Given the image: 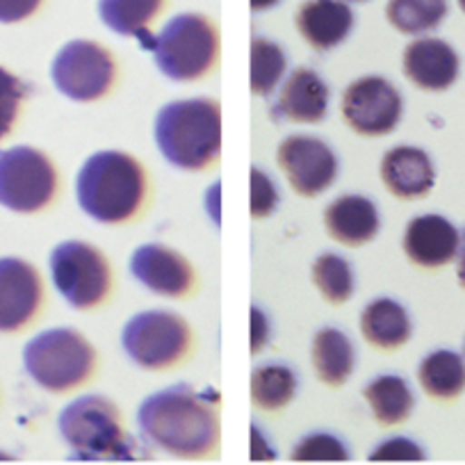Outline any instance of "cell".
<instances>
[{"label":"cell","mask_w":465,"mask_h":465,"mask_svg":"<svg viewBox=\"0 0 465 465\" xmlns=\"http://www.w3.org/2000/svg\"><path fill=\"white\" fill-rule=\"evenodd\" d=\"M326 232L342 247L359 249L372 242L381 231L377 203L363 194H342L324 210Z\"/></svg>","instance_id":"obj_18"},{"label":"cell","mask_w":465,"mask_h":465,"mask_svg":"<svg viewBox=\"0 0 465 465\" xmlns=\"http://www.w3.org/2000/svg\"><path fill=\"white\" fill-rule=\"evenodd\" d=\"M276 163L288 178V185L306 199L324 194L335 183L340 169L338 155L324 140L302 133L281 142Z\"/></svg>","instance_id":"obj_12"},{"label":"cell","mask_w":465,"mask_h":465,"mask_svg":"<svg viewBox=\"0 0 465 465\" xmlns=\"http://www.w3.org/2000/svg\"><path fill=\"white\" fill-rule=\"evenodd\" d=\"M149 194L146 169L126 151H96L75 176V199L94 222L119 226L144 208Z\"/></svg>","instance_id":"obj_2"},{"label":"cell","mask_w":465,"mask_h":465,"mask_svg":"<svg viewBox=\"0 0 465 465\" xmlns=\"http://www.w3.org/2000/svg\"><path fill=\"white\" fill-rule=\"evenodd\" d=\"M311 361L324 386L338 388L349 381L356 368V347L344 331L324 326L312 335Z\"/></svg>","instance_id":"obj_21"},{"label":"cell","mask_w":465,"mask_h":465,"mask_svg":"<svg viewBox=\"0 0 465 465\" xmlns=\"http://www.w3.org/2000/svg\"><path fill=\"white\" fill-rule=\"evenodd\" d=\"M164 0H98V16L114 35L137 37L142 46H149L153 35L149 25L163 10Z\"/></svg>","instance_id":"obj_24"},{"label":"cell","mask_w":465,"mask_h":465,"mask_svg":"<svg viewBox=\"0 0 465 465\" xmlns=\"http://www.w3.org/2000/svg\"><path fill=\"white\" fill-rule=\"evenodd\" d=\"M57 194V169L33 146L0 151V205L12 213H39Z\"/></svg>","instance_id":"obj_9"},{"label":"cell","mask_w":465,"mask_h":465,"mask_svg":"<svg viewBox=\"0 0 465 465\" xmlns=\"http://www.w3.org/2000/svg\"><path fill=\"white\" fill-rule=\"evenodd\" d=\"M401 244L413 265L438 270L459 258L460 232L442 214H420L406 223Z\"/></svg>","instance_id":"obj_15"},{"label":"cell","mask_w":465,"mask_h":465,"mask_svg":"<svg viewBox=\"0 0 465 465\" xmlns=\"http://www.w3.org/2000/svg\"><path fill=\"white\" fill-rule=\"evenodd\" d=\"M460 60L454 48L438 37H420L404 51V74L424 92H445L456 83Z\"/></svg>","instance_id":"obj_16"},{"label":"cell","mask_w":465,"mask_h":465,"mask_svg":"<svg viewBox=\"0 0 465 465\" xmlns=\"http://www.w3.org/2000/svg\"><path fill=\"white\" fill-rule=\"evenodd\" d=\"M379 173L386 190L404 201L422 199L436 185V167L418 146H392L383 155Z\"/></svg>","instance_id":"obj_19"},{"label":"cell","mask_w":465,"mask_h":465,"mask_svg":"<svg viewBox=\"0 0 465 465\" xmlns=\"http://www.w3.org/2000/svg\"><path fill=\"white\" fill-rule=\"evenodd\" d=\"M57 429L71 447V459L128 460L137 456V445L128 436L119 406L105 395L75 397L62 409Z\"/></svg>","instance_id":"obj_4"},{"label":"cell","mask_w":465,"mask_h":465,"mask_svg":"<svg viewBox=\"0 0 465 465\" xmlns=\"http://www.w3.org/2000/svg\"><path fill=\"white\" fill-rule=\"evenodd\" d=\"M42 0H0V24H16L35 15Z\"/></svg>","instance_id":"obj_36"},{"label":"cell","mask_w":465,"mask_h":465,"mask_svg":"<svg viewBox=\"0 0 465 465\" xmlns=\"http://www.w3.org/2000/svg\"><path fill=\"white\" fill-rule=\"evenodd\" d=\"M312 283H315L317 292L333 306H342L351 299L356 290V276L354 267L349 265L347 258L340 253H322L312 262Z\"/></svg>","instance_id":"obj_28"},{"label":"cell","mask_w":465,"mask_h":465,"mask_svg":"<svg viewBox=\"0 0 465 465\" xmlns=\"http://www.w3.org/2000/svg\"><path fill=\"white\" fill-rule=\"evenodd\" d=\"M459 5H460V10L465 12V0H459Z\"/></svg>","instance_id":"obj_40"},{"label":"cell","mask_w":465,"mask_h":465,"mask_svg":"<svg viewBox=\"0 0 465 465\" xmlns=\"http://www.w3.org/2000/svg\"><path fill=\"white\" fill-rule=\"evenodd\" d=\"M354 28V12L344 0H306L297 12V30L315 51H333Z\"/></svg>","instance_id":"obj_20"},{"label":"cell","mask_w":465,"mask_h":465,"mask_svg":"<svg viewBox=\"0 0 465 465\" xmlns=\"http://www.w3.org/2000/svg\"><path fill=\"white\" fill-rule=\"evenodd\" d=\"M447 0H388L386 16L401 35H424L436 30L447 16Z\"/></svg>","instance_id":"obj_27"},{"label":"cell","mask_w":465,"mask_h":465,"mask_svg":"<svg viewBox=\"0 0 465 465\" xmlns=\"http://www.w3.org/2000/svg\"><path fill=\"white\" fill-rule=\"evenodd\" d=\"M347 442L331 431H312L299 438L290 450V460L297 463H312V460H349Z\"/></svg>","instance_id":"obj_30"},{"label":"cell","mask_w":465,"mask_h":465,"mask_svg":"<svg viewBox=\"0 0 465 465\" xmlns=\"http://www.w3.org/2000/svg\"><path fill=\"white\" fill-rule=\"evenodd\" d=\"M331 92L326 80L312 69H294L281 83L274 114L292 124H322L329 114Z\"/></svg>","instance_id":"obj_17"},{"label":"cell","mask_w":465,"mask_h":465,"mask_svg":"<svg viewBox=\"0 0 465 465\" xmlns=\"http://www.w3.org/2000/svg\"><path fill=\"white\" fill-rule=\"evenodd\" d=\"M153 140L172 167L208 169L222 153V107L205 96L167 103L155 114Z\"/></svg>","instance_id":"obj_3"},{"label":"cell","mask_w":465,"mask_h":465,"mask_svg":"<svg viewBox=\"0 0 465 465\" xmlns=\"http://www.w3.org/2000/svg\"><path fill=\"white\" fill-rule=\"evenodd\" d=\"M137 429L151 447L173 459H214L222 445L217 395H205L187 383L151 392L137 409Z\"/></svg>","instance_id":"obj_1"},{"label":"cell","mask_w":465,"mask_h":465,"mask_svg":"<svg viewBox=\"0 0 465 465\" xmlns=\"http://www.w3.org/2000/svg\"><path fill=\"white\" fill-rule=\"evenodd\" d=\"M51 279L60 297L75 311L96 308L110 297L112 267L105 253L83 240L60 242L51 253Z\"/></svg>","instance_id":"obj_8"},{"label":"cell","mask_w":465,"mask_h":465,"mask_svg":"<svg viewBox=\"0 0 465 465\" xmlns=\"http://www.w3.org/2000/svg\"><path fill=\"white\" fill-rule=\"evenodd\" d=\"M418 381L433 400H456L465 391V356L451 349H436L420 363Z\"/></svg>","instance_id":"obj_25"},{"label":"cell","mask_w":465,"mask_h":465,"mask_svg":"<svg viewBox=\"0 0 465 465\" xmlns=\"http://www.w3.org/2000/svg\"><path fill=\"white\" fill-rule=\"evenodd\" d=\"M344 122L361 137L391 135L401 122L404 101L391 80L365 75L349 83L340 101Z\"/></svg>","instance_id":"obj_11"},{"label":"cell","mask_w":465,"mask_h":465,"mask_svg":"<svg viewBox=\"0 0 465 465\" xmlns=\"http://www.w3.org/2000/svg\"><path fill=\"white\" fill-rule=\"evenodd\" d=\"M25 94H28L25 84L15 74L0 66V140H5L15 128Z\"/></svg>","instance_id":"obj_31"},{"label":"cell","mask_w":465,"mask_h":465,"mask_svg":"<svg viewBox=\"0 0 465 465\" xmlns=\"http://www.w3.org/2000/svg\"><path fill=\"white\" fill-rule=\"evenodd\" d=\"M372 463H388V460H424L427 459V451L422 450L420 442H415L413 438L406 436H391L386 440L379 442L368 456Z\"/></svg>","instance_id":"obj_33"},{"label":"cell","mask_w":465,"mask_h":465,"mask_svg":"<svg viewBox=\"0 0 465 465\" xmlns=\"http://www.w3.org/2000/svg\"><path fill=\"white\" fill-rule=\"evenodd\" d=\"M459 281L460 285L465 288V232H463V240H460V252H459Z\"/></svg>","instance_id":"obj_38"},{"label":"cell","mask_w":465,"mask_h":465,"mask_svg":"<svg viewBox=\"0 0 465 465\" xmlns=\"http://www.w3.org/2000/svg\"><path fill=\"white\" fill-rule=\"evenodd\" d=\"M44 283L37 267L21 258H0V331H19L39 312Z\"/></svg>","instance_id":"obj_14"},{"label":"cell","mask_w":465,"mask_h":465,"mask_svg":"<svg viewBox=\"0 0 465 465\" xmlns=\"http://www.w3.org/2000/svg\"><path fill=\"white\" fill-rule=\"evenodd\" d=\"M344 3H365V0H344Z\"/></svg>","instance_id":"obj_41"},{"label":"cell","mask_w":465,"mask_h":465,"mask_svg":"<svg viewBox=\"0 0 465 465\" xmlns=\"http://www.w3.org/2000/svg\"><path fill=\"white\" fill-rule=\"evenodd\" d=\"M12 459H15V456H12V454H7V451H3V450H0V460H12Z\"/></svg>","instance_id":"obj_39"},{"label":"cell","mask_w":465,"mask_h":465,"mask_svg":"<svg viewBox=\"0 0 465 465\" xmlns=\"http://www.w3.org/2000/svg\"><path fill=\"white\" fill-rule=\"evenodd\" d=\"M24 365L39 388L64 395L92 379L96 349L80 331L55 326L37 333L25 344Z\"/></svg>","instance_id":"obj_5"},{"label":"cell","mask_w":465,"mask_h":465,"mask_svg":"<svg viewBox=\"0 0 465 465\" xmlns=\"http://www.w3.org/2000/svg\"><path fill=\"white\" fill-rule=\"evenodd\" d=\"M128 267L137 283L160 297L181 299L190 294L196 285L192 262L183 253L158 242L140 244L133 252Z\"/></svg>","instance_id":"obj_13"},{"label":"cell","mask_w":465,"mask_h":465,"mask_svg":"<svg viewBox=\"0 0 465 465\" xmlns=\"http://www.w3.org/2000/svg\"><path fill=\"white\" fill-rule=\"evenodd\" d=\"M146 51L153 53L160 74L173 83H196L214 69L219 60V30L208 16L176 15L153 35Z\"/></svg>","instance_id":"obj_6"},{"label":"cell","mask_w":465,"mask_h":465,"mask_svg":"<svg viewBox=\"0 0 465 465\" xmlns=\"http://www.w3.org/2000/svg\"><path fill=\"white\" fill-rule=\"evenodd\" d=\"M249 5H252L253 12H265L279 5V0H249Z\"/></svg>","instance_id":"obj_37"},{"label":"cell","mask_w":465,"mask_h":465,"mask_svg":"<svg viewBox=\"0 0 465 465\" xmlns=\"http://www.w3.org/2000/svg\"><path fill=\"white\" fill-rule=\"evenodd\" d=\"M361 333L377 349H400L413 335L409 311L397 299L377 297L361 312Z\"/></svg>","instance_id":"obj_22"},{"label":"cell","mask_w":465,"mask_h":465,"mask_svg":"<svg viewBox=\"0 0 465 465\" xmlns=\"http://www.w3.org/2000/svg\"><path fill=\"white\" fill-rule=\"evenodd\" d=\"M365 401L370 413L383 427H397L406 422L415 411V395L411 383L400 374H379L365 386Z\"/></svg>","instance_id":"obj_23"},{"label":"cell","mask_w":465,"mask_h":465,"mask_svg":"<svg viewBox=\"0 0 465 465\" xmlns=\"http://www.w3.org/2000/svg\"><path fill=\"white\" fill-rule=\"evenodd\" d=\"M192 326L183 315L151 308L133 315L122 329V347L142 370L160 372L183 363L192 349Z\"/></svg>","instance_id":"obj_7"},{"label":"cell","mask_w":465,"mask_h":465,"mask_svg":"<svg viewBox=\"0 0 465 465\" xmlns=\"http://www.w3.org/2000/svg\"><path fill=\"white\" fill-rule=\"evenodd\" d=\"M276 450L272 445L270 438L262 433V429L256 422H252L249 429V459L256 460V463H265V460H276Z\"/></svg>","instance_id":"obj_35"},{"label":"cell","mask_w":465,"mask_h":465,"mask_svg":"<svg viewBox=\"0 0 465 465\" xmlns=\"http://www.w3.org/2000/svg\"><path fill=\"white\" fill-rule=\"evenodd\" d=\"M297 374L283 363L258 365L252 374V404L262 413H279L297 397Z\"/></svg>","instance_id":"obj_26"},{"label":"cell","mask_w":465,"mask_h":465,"mask_svg":"<svg viewBox=\"0 0 465 465\" xmlns=\"http://www.w3.org/2000/svg\"><path fill=\"white\" fill-rule=\"evenodd\" d=\"M270 317L265 315L261 306H252V311H249V349H252V354L262 351V347L270 342Z\"/></svg>","instance_id":"obj_34"},{"label":"cell","mask_w":465,"mask_h":465,"mask_svg":"<svg viewBox=\"0 0 465 465\" xmlns=\"http://www.w3.org/2000/svg\"><path fill=\"white\" fill-rule=\"evenodd\" d=\"M249 183H252V194H249V213H252V217L265 219L274 214L281 201L276 183L261 167H252Z\"/></svg>","instance_id":"obj_32"},{"label":"cell","mask_w":465,"mask_h":465,"mask_svg":"<svg viewBox=\"0 0 465 465\" xmlns=\"http://www.w3.org/2000/svg\"><path fill=\"white\" fill-rule=\"evenodd\" d=\"M288 57L283 48L265 37L252 39V66H249V84L258 96H270L285 80Z\"/></svg>","instance_id":"obj_29"},{"label":"cell","mask_w":465,"mask_h":465,"mask_svg":"<svg viewBox=\"0 0 465 465\" xmlns=\"http://www.w3.org/2000/svg\"><path fill=\"white\" fill-rule=\"evenodd\" d=\"M51 78L57 92L69 101L96 103L114 87L116 62L98 42L74 39L57 51Z\"/></svg>","instance_id":"obj_10"}]
</instances>
